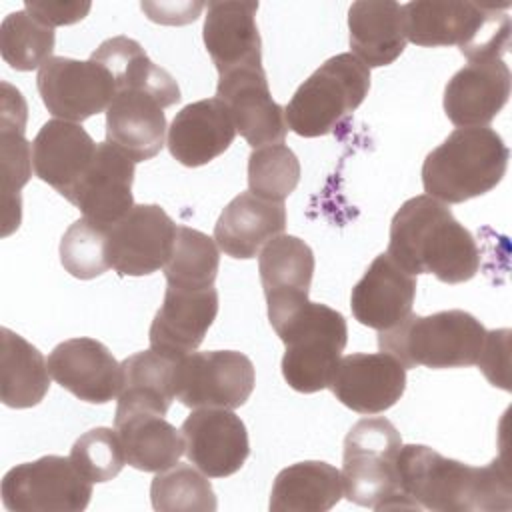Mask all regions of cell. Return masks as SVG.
<instances>
[{
  "label": "cell",
  "instance_id": "1",
  "mask_svg": "<svg viewBox=\"0 0 512 512\" xmlns=\"http://www.w3.org/2000/svg\"><path fill=\"white\" fill-rule=\"evenodd\" d=\"M398 484L408 510L506 512L512 508L510 476L500 458L486 466H470L424 444H402Z\"/></svg>",
  "mask_w": 512,
  "mask_h": 512
},
{
  "label": "cell",
  "instance_id": "2",
  "mask_svg": "<svg viewBox=\"0 0 512 512\" xmlns=\"http://www.w3.org/2000/svg\"><path fill=\"white\" fill-rule=\"evenodd\" d=\"M386 254L412 276L434 274L444 284H462L480 270V248L448 204L420 194L392 216Z\"/></svg>",
  "mask_w": 512,
  "mask_h": 512
},
{
  "label": "cell",
  "instance_id": "3",
  "mask_svg": "<svg viewBox=\"0 0 512 512\" xmlns=\"http://www.w3.org/2000/svg\"><path fill=\"white\" fill-rule=\"evenodd\" d=\"M268 320L286 346L280 364L286 384L302 394L328 388L348 340L344 316L306 298L268 308Z\"/></svg>",
  "mask_w": 512,
  "mask_h": 512
},
{
  "label": "cell",
  "instance_id": "4",
  "mask_svg": "<svg viewBox=\"0 0 512 512\" xmlns=\"http://www.w3.org/2000/svg\"><path fill=\"white\" fill-rule=\"evenodd\" d=\"M406 42L458 46L470 62L502 60L510 46V16L496 4L416 0L402 6Z\"/></svg>",
  "mask_w": 512,
  "mask_h": 512
},
{
  "label": "cell",
  "instance_id": "5",
  "mask_svg": "<svg viewBox=\"0 0 512 512\" xmlns=\"http://www.w3.org/2000/svg\"><path fill=\"white\" fill-rule=\"evenodd\" d=\"M510 150L488 128H456L422 164L424 192L444 204H460L496 188L508 168Z\"/></svg>",
  "mask_w": 512,
  "mask_h": 512
},
{
  "label": "cell",
  "instance_id": "6",
  "mask_svg": "<svg viewBox=\"0 0 512 512\" xmlns=\"http://www.w3.org/2000/svg\"><path fill=\"white\" fill-rule=\"evenodd\" d=\"M486 338L484 324L464 310H440L428 316L408 314L400 324L378 332V348L406 370L474 366Z\"/></svg>",
  "mask_w": 512,
  "mask_h": 512
},
{
  "label": "cell",
  "instance_id": "7",
  "mask_svg": "<svg viewBox=\"0 0 512 512\" xmlns=\"http://www.w3.org/2000/svg\"><path fill=\"white\" fill-rule=\"evenodd\" d=\"M402 436L386 418H362L344 438V496L372 510H408L398 484Z\"/></svg>",
  "mask_w": 512,
  "mask_h": 512
},
{
  "label": "cell",
  "instance_id": "8",
  "mask_svg": "<svg viewBox=\"0 0 512 512\" xmlns=\"http://www.w3.org/2000/svg\"><path fill=\"white\" fill-rule=\"evenodd\" d=\"M370 90V68L352 52L328 58L294 92L284 108L288 128L302 138L330 134Z\"/></svg>",
  "mask_w": 512,
  "mask_h": 512
},
{
  "label": "cell",
  "instance_id": "9",
  "mask_svg": "<svg viewBox=\"0 0 512 512\" xmlns=\"http://www.w3.org/2000/svg\"><path fill=\"white\" fill-rule=\"evenodd\" d=\"M0 494L10 512H82L92 498V482L70 456L48 454L10 468Z\"/></svg>",
  "mask_w": 512,
  "mask_h": 512
},
{
  "label": "cell",
  "instance_id": "10",
  "mask_svg": "<svg viewBox=\"0 0 512 512\" xmlns=\"http://www.w3.org/2000/svg\"><path fill=\"white\" fill-rule=\"evenodd\" d=\"M256 386L252 360L236 350L190 352L176 360L174 396L186 408H240Z\"/></svg>",
  "mask_w": 512,
  "mask_h": 512
},
{
  "label": "cell",
  "instance_id": "11",
  "mask_svg": "<svg viewBox=\"0 0 512 512\" xmlns=\"http://www.w3.org/2000/svg\"><path fill=\"white\" fill-rule=\"evenodd\" d=\"M36 88L52 116L76 124L108 110L118 94L112 76L102 64L92 58L76 60L66 56H52L38 70Z\"/></svg>",
  "mask_w": 512,
  "mask_h": 512
},
{
  "label": "cell",
  "instance_id": "12",
  "mask_svg": "<svg viewBox=\"0 0 512 512\" xmlns=\"http://www.w3.org/2000/svg\"><path fill=\"white\" fill-rule=\"evenodd\" d=\"M178 226L158 204H134L108 226L106 252L120 276H148L168 262Z\"/></svg>",
  "mask_w": 512,
  "mask_h": 512
},
{
  "label": "cell",
  "instance_id": "13",
  "mask_svg": "<svg viewBox=\"0 0 512 512\" xmlns=\"http://www.w3.org/2000/svg\"><path fill=\"white\" fill-rule=\"evenodd\" d=\"M180 432L190 464L208 478L236 474L250 456L246 424L228 408H196Z\"/></svg>",
  "mask_w": 512,
  "mask_h": 512
},
{
  "label": "cell",
  "instance_id": "14",
  "mask_svg": "<svg viewBox=\"0 0 512 512\" xmlns=\"http://www.w3.org/2000/svg\"><path fill=\"white\" fill-rule=\"evenodd\" d=\"M216 98L226 104L236 132L252 148L284 142L288 132L284 108L272 98L264 68L234 70L218 76Z\"/></svg>",
  "mask_w": 512,
  "mask_h": 512
},
{
  "label": "cell",
  "instance_id": "15",
  "mask_svg": "<svg viewBox=\"0 0 512 512\" xmlns=\"http://www.w3.org/2000/svg\"><path fill=\"white\" fill-rule=\"evenodd\" d=\"M218 314V290L168 286L148 330L150 350L180 360L194 352Z\"/></svg>",
  "mask_w": 512,
  "mask_h": 512
},
{
  "label": "cell",
  "instance_id": "16",
  "mask_svg": "<svg viewBox=\"0 0 512 512\" xmlns=\"http://www.w3.org/2000/svg\"><path fill=\"white\" fill-rule=\"evenodd\" d=\"M328 388L346 408L380 414L402 398L406 368L386 352L348 354L340 358Z\"/></svg>",
  "mask_w": 512,
  "mask_h": 512
},
{
  "label": "cell",
  "instance_id": "17",
  "mask_svg": "<svg viewBox=\"0 0 512 512\" xmlns=\"http://www.w3.org/2000/svg\"><path fill=\"white\" fill-rule=\"evenodd\" d=\"M50 376L64 390L88 404L114 400L122 386V366L106 344L80 336L54 346L48 356Z\"/></svg>",
  "mask_w": 512,
  "mask_h": 512
},
{
  "label": "cell",
  "instance_id": "18",
  "mask_svg": "<svg viewBox=\"0 0 512 512\" xmlns=\"http://www.w3.org/2000/svg\"><path fill=\"white\" fill-rule=\"evenodd\" d=\"M134 164L110 142H98L96 154L68 202L90 222L112 226L134 206Z\"/></svg>",
  "mask_w": 512,
  "mask_h": 512
},
{
  "label": "cell",
  "instance_id": "19",
  "mask_svg": "<svg viewBox=\"0 0 512 512\" xmlns=\"http://www.w3.org/2000/svg\"><path fill=\"white\" fill-rule=\"evenodd\" d=\"M258 2H210L202 38L218 76L262 68V40L256 24Z\"/></svg>",
  "mask_w": 512,
  "mask_h": 512
},
{
  "label": "cell",
  "instance_id": "20",
  "mask_svg": "<svg viewBox=\"0 0 512 512\" xmlns=\"http://www.w3.org/2000/svg\"><path fill=\"white\" fill-rule=\"evenodd\" d=\"M512 76L502 60H480L460 68L444 88V112L458 128L488 126L510 96Z\"/></svg>",
  "mask_w": 512,
  "mask_h": 512
},
{
  "label": "cell",
  "instance_id": "21",
  "mask_svg": "<svg viewBox=\"0 0 512 512\" xmlns=\"http://www.w3.org/2000/svg\"><path fill=\"white\" fill-rule=\"evenodd\" d=\"M416 296V276L398 266L386 252L378 254L350 294L352 316L378 332L400 324Z\"/></svg>",
  "mask_w": 512,
  "mask_h": 512
},
{
  "label": "cell",
  "instance_id": "22",
  "mask_svg": "<svg viewBox=\"0 0 512 512\" xmlns=\"http://www.w3.org/2000/svg\"><path fill=\"white\" fill-rule=\"evenodd\" d=\"M96 146L80 124L48 120L32 140L34 174L70 200L96 154Z\"/></svg>",
  "mask_w": 512,
  "mask_h": 512
},
{
  "label": "cell",
  "instance_id": "23",
  "mask_svg": "<svg viewBox=\"0 0 512 512\" xmlns=\"http://www.w3.org/2000/svg\"><path fill=\"white\" fill-rule=\"evenodd\" d=\"M236 126L222 100L204 98L176 112L168 128V150L182 166L196 168L224 154L234 142Z\"/></svg>",
  "mask_w": 512,
  "mask_h": 512
},
{
  "label": "cell",
  "instance_id": "24",
  "mask_svg": "<svg viewBox=\"0 0 512 512\" xmlns=\"http://www.w3.org/2000/svg\"><path fill=\"white\" fill-rule=\"evenodd\" d=\"M284 228V202L264 200L248 190L224 206L214 224V240L224 254L248 260L256 258L264 244L280 236Z\"/></svg>",
  "mask_w": 512,
  "mask_h": 512
},
{
  "label": "cell",
  "instance_id": "25",
  "mask_svg": "<svg viewBox=\"0 0 512 512\" xmlns=\"http://www.w3.org/2000/svg\"><path fill=\"white\" fill-rule=\"evenodd\" d=\"M164 106L148 92L122 90L106 110V142L134 162H146L164 148Z\"/></svg>",
  "mask_w": 512,
  "mask_h": 512
},
{
  "label": "cell",
  "instance_id": "26",
  "mask_svg": "<svg viewBox=\"0 0 512 512\" xmlns=\"http://www.w3.org/2000/svg\"><path fill=\"white\" fill-rule=\"evenodd\" d=\"M350 48L368 68L392 64L406 48L402 6L392 0H358L348 10Z\"/></svg>",
  "mask_w": 512,
  "mask_h": 512
},
{
  "label": "cell",
  "instance_id": "27",
  "mask_svg": "<svg viewBox=\"0 0 512 512\" xmlns=\"http://www.w3.org/2000/svg\"><path fill=\"white\" fill-rule=\"evenodd\" d=\"M116 84V92L140 90L152 94L164 108L180 102L176 78L162 66L154 64L140 42L128 36H112L104 40L92 54Z\"/></svg>",
  "mask_w": 512,
  "mask_h": 512
},
{
  "label": "cell",
  "instance_id": "28",
  "mask_svg": "<svg viewBox=\"0 0 512 512\" xmlns=\"http://www.w3.org/2000/svg\"><path fill=\"white\" fill-rule=\"evenodd\" d=\"M114 430L120 438L126 462L142 472H162L184 454L182 432L164 416L134 410L114 414Z\"/></svg>",
  "mask_w": 512,
  "mask_h": 512
},
{
  "label": "cell",
  "instance_id": "29",
  "mask_svg": "<svg viewBox=\"0 0 512 512\" xmlns=\"http://www.w3.org/2000/svg\"><path fill=\"white\" fill-rule=\"evenodd\" d=\"M314 252L298 236L280 234L258 254L260 284L268 306L308 298L314 276Z\"/></svg>",
  "mask_w": 512,
  "mask_h": 512
},
{
  "label": "cell",
  "instance_id": "30",
  "mask_svg": "<svg viewBox=\"0 0 512 512\" xmlns=\"http://www.w3.org/2000/svg\"><path fill=\"white\" fill-rule=\"evenodd\" d=\"M342 496L338 468L322 460H304L276 474L268 506L272 512H326Z\"/></svg>",
  "mask_w": 512,
  "mask_h": 512
},
{
  "label": "cell",
  "instance_id": "31",
  "mask_svg": "<svg viewBox=\"0 0 512 512\" xmlns=\"http://www.w3.org/2000/svg\"><path fill=\"white\" fill-rule=\"evenodd\" d=\"M2 186H4V224L12 230L20 226V190L32 176V144L24 138L26 102L20 90L2 82Z\"/></svg>",
  "mask_w": 512,
  "mask_h": 512
},
{
  "label": "cell",
  "instance_id": "32",
  "mask_svg": "<svg viewBox=\"0 0 512 512\" xmlns=\"http://www.w3.org/2000/svg\"><path fill=\"white\" fill-rule=\"evenodd\" d=\"M0 398L8 408H32L50 388V370L42 352L10 328L0 330Z\"/></svg>",
  "mask_w": 512,
  "mask_h": 512
},
{
  "label": "cell",
  "instance_id": "33",
  "mask_svg": "<svg viewBox=\"0 0 512 512\" xmlns=\"http://www.w3.org/2000/svg\"><path fill=\"white\" fill-rule=\"evenodd\" d=\"M122 386L118 392L116 414L146 410L164 416L174 396V366L170 360L154 350L136 352L120 362Z\"/></svg>",
  "mask_w": 512,
  "mask_h": 512
},
{
  "label": "cell",
  "instance_id": "34",
  "mask_svg": "<svg viewBox=\"0 0 512 512\" xmlns=\"http://www.w3.org/2000/svg\"><path fill=\"white\" fill-rule=\"evenodd\" d=\"M220 266V252L216 240L208 234L178 226L172 254L164 264V278L168 286L176 288H210L214 286Z\"/></svg>",
  "mask_w": 512,
  "mask_h": 512
},
{
  "label": "cell",
  "instance_id": "35",
  "mask_svg": "<svg viewBox=\"0 0 512 512\" xmlns=\"http://www.w3.org/2000/svg\"><path fill=\"white\" fill-rule=\"evenodd\" d=\"M54 44V28L42 24L26 10L10 12L0 24L2 60L18 72L40 70L52 58Z\"/></svg>",
  "mask_w": 512,
  "mask_h": 512
},
{
  "label": "cell",
  "instance_id": "36",
  "mask_svg": "<svg viewBox=\"0 0 512 512\" xmlns=\"http://www.w3.org/2000/svg\"><path fill=\"white\" fill-rule=\"evenodd\" d=\"M150 502L158 512H214L218 506L208 476L194 464H174L156 472Z\"/></svg>",
  "mask_w": 512,
  "mask_h": 512
},
{
  "label": "cell",
  "instance_id": "37",
  "mask_svg": "<svg viewBox=\"0 0 512 512\" xmlns=\"http://www.w3.org/2000/svg\"><path fill=\"white\" fill-rule=\"evenodd\" d=\"M300 182L298 156L286 144L254 148L248 156V188L252 194L284 202Z\"/></svg>",
  "mask_w": 512,
  "mask_h": 512
},
{
  "label": "cell",
  "instance_id": "38",
  "mask_svg": "<svg viewBox=\"0 0 512 512\" xmlns=\"http://www.w3.org/2000/svg\"><path fill=\"white\" fill-rule=\"evenodd\" d=\"M108 226L78 218L72 222L60 240V262L64 270L78 280H92L110 268L108 252Z\"/></svg>",
  "mask_w": 512,
  "mask_h": 512
},
{
  "label": "cell",
  "instance_id": "39",
  "mask_svg": "<svg viewBox=\"0 0 512 512\" xmlns=\"http://www.w3.org/2000/svg\"><path fill=\"white\" fill-rule=\"evenodd\" d=\"M70 460L92 484L116 478L126 464L116 430L106 426L92 428L78 436L72 444Z\"/></svg>",
  "mask_w": 512,
  "mask_h": 512
},
{
  "label": "cell",
  "instance_id": "40",
  "mask_svg": "<svg viewBox=\"0 0 512 512\" xmlns=\"http://www.w3.org/2000/svg\"><path fill=\"white\" fill-rule=\"evenodd\" d=\"M508 350H510V330H486L484 346L478 358V366L482 374L490 380L492 386H500L502 390H510L508 386Z\"/></svg>",
  "mask_w": 512,
  "mask_h": 512
},
{
  "label": "cell",
  "instance_id": "41",
  "mask_svg": "<svg viewBox=\"0 0 512 512\" xmlns=\"http://www.w3.org/2000/svg\"><path fill=\"white\" fill-rule=\"evenodd\" d=\"M90 8H92L90 2H54V0L24 2V10L50 28L76 24L88 16Z\"/></svg>",
  "mask_w": 512,
  "mask_h": 512
},
{
  "label": "cell",
  "instance_id": "42",
  "mask_svg": "<svg viewBox=\"0 0 512 512\" xmlns=\"http://www.w3.org/2000/svg\"><path fill=\"white\" fill-rule=\"evenodd\" d=\"M140 8L156 24L182 26L198 18L204 2H142Z\"/></svg>",
  "mask_w": 512,
  "mask_h": 512
}]
</instances>
